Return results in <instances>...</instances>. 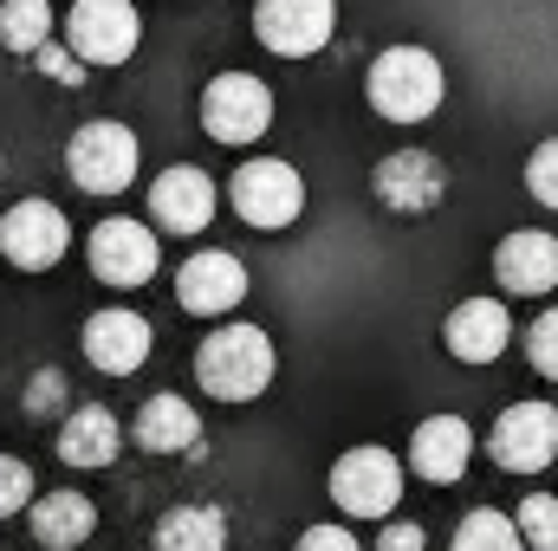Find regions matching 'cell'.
<instances>
[{
  "label": "cell",
  "instance_id": "obj_1",
  "mask_svg": "<svg viewBox=\"0 0 558 551\" xmlns=\"http://www.w3.org/2000/svg\"><path fill=\"white\" fill-rule=\"evenodd\" d=\"M279 357H274V338L260 325H221L208 331V344L195 351V377L215 403H254L267 383H274Z\"/></svg>",
  "mask_w": 558,
  "mask_h": 551
},
{
  "label": "cell",
  "instance_id": "obj_2",
  "mask_svg": "<svg viewBox=\"0 0 558 551\" xmlns=\"http://www.w3.org/2000/svg\"><path fill=\"white\" fill-rule=\"evenodd\" d=\"M441 91H448L441 59L422 52V46H390V52H377V65H371V105H377V118H390V124H422V118L441 105Z\"/></svg>",
  "mask_w": 558,
  "mask_h": 551
},
{
  "label": "cell",
  "instance_id": "obj_3",
  "mask_svg": "<svg viewBox=\"0 0 558 551\" xmlns=\"http://www.w3.org/2000/svg\"><path fill=\"white\" fill-rule=\"evenodd\" d=\"M228 201H234V215H241L247 228L279 234V228H292V221H299V208H305V182H299V169H292V162H279V156H254V162H241V169H234Z\"/></svg>",
  "mask_w": 558,
  "mask_h": 551
},
{
  "label": "cell",
  "instance_id": "obj_4",
  "mask_svg": "<svg viewBox=\"0 0 558 551\" xmlns=\"http://www.w3.org/2000/svg\"><path fill=\"white\" fill-rule=\"evenodd\" d=\"M331 500H338V513H351V519H390L397 500H403V467H397V454H390V448H351V454H338V467H331Z\"/></svg>",
  "mask_w": 558,
  "mask_h": 551
},
{
  "label": "cell",
  "instance_id": "obj_5",
  "mask_svg": "<svg viewBox=\"0 0 558 551\" xmlns=\"http://www.w3.org/2000/svg\"><path fill=\"white\" fill-rule=\"evenodd\" d=\"M202 124L215 143H260L274 131V91L254 78V72H221L208 91H202Z\"/></svg>",
  "mask_w": 558,
  "mask_h": 551
},
{
  "label": "cell",
  "instance_id": "obj_6",
  "mask_svg": "<svg viewBox=\"0 0 558 551\" xmlns=\"http://www.w3.org/2000/svg\"><path fill=\"white\" fill-rule=\"evenodd\" d=\"M65 169H72V182L85 195H124L131 175H137V137L124 124L98 118V124H85L78 137L65 143Z\"/></svg>",
  "mask_w": 558,
  "mask_h": 551
},
{
  "label": "cell",
  "instance_id": "obj_7",
  "mask_svg": "<svg viewBox=\"0 0 558 551\" xmlns=\"http://www.w3.org/2000/svg\"><path fill=\"white\" fill-rule=\"evenodd\" d=\"M65 39L85 65H124L143 39V20L131 0H78L65 20Z\"/></svg>",
  "mask_w": 558,
  "mask_h": 551
},
{
  "label": "cell",
  "instance_id": "obj_8",
  "mask_svg": "<svg viewBox=\"0 0 558 551\" xmlns=\"http://www.w3.org/2000/svg\"><path fill=\"white\" fill-rule=\"evenodd\" d=\"M487 454L507 467V474H539L558 461V409L553 403H513L500 409L494 434H487Z\"/></svg>",
  "mask_w": 558,
  "mask_h": 551
},
{
  "label": "cell",
  "instance_id": "obj_9",
  "mask_svg": "<svg viewBox=\"0 0 558 551\" xmlns=\"http://www.w3.org/2000/svg\"><path fill=\"white\" fill-rule=\"evenodd\" d=\"M65 247H72V228H65V215H59L52 201H13V208L0 215V254H7L20 273L59 267Z\"/></svg>",
  "mask_w": 558,
  "mask_h": 551
},
{
  "label": "cell",
  "instance_id": "obj_10",
  "mask_svg": "<svg viewBox=\"0 0 558 551\" xmlns=\"http://www.w3.org/2000/svg\"><path fill=\"white\" fill-rule=\"evenodd\" d=\"M331 26H338V0H260L254 13V33L260 46L279 59H312L331 46Z\"/></svg>",
  "mask_w": 558,
  "mask_h": 551
},
{
  "label": "cell",
  "instance_id": "obj_11",
  "mask_svg": "<svg viewBox=\"0 0 558 551\" xmlns=\"http://www.w3.org/2000/svg\"><path fill=\"white\" fill-rule=\"evenodd\" d=\"M156 260H162V247H156V234L143 228V221H98L92 228V273L105 279V285H149L156 279Z\"/></svg>",
  "mask_w": 558,
  "mask_h": 551
},
{
  "label": "cell",
  "instance_id": "obj_12",
  "mask_svg": "<svg viewBox=\"0 0 558 551\" xmlns=\"http://www.w3.org/2000/svg\"><path fill=\"white\" fill-rule=\"evenodd\" d=\"M175 298H182V311H195V318H221V311H234V305L247 298V267H241L234 254L208 247V254L182 260Z\"/></svg>",
  "mask_w": 558,
  "mask_h": 551
},
{
  "label": "cell",
  "instance_id": "obj_13",
  "mask_svg": "<svg viewBox=\"0 0 558 551\" xmlns=\"http://www.w3.org/2000/svg\"><path fill=\"white\" fill-rule=\"evenodd\" d=\"M149 215H156V228H169V234H202V228L215 221V182H208L195 162H175V169L156 175Z\"/></svg>",
  "mask_w": 558,
  "mask_h": 551
},
{
  "label": "cell",
  "instance_id": "obj_14",
  "mask_svg": "<svg viewBox=\"0 0 558 551\" xmlns=\"http://www.w3.org/2000/svg\"><path fill=\"white\" fill-rule=\"evenodd\" d=\"M441 195H448V175H441L435 156L397 149V156L377 162V201H384V208H397V215H428Z\"/></svg>",
  "mask_w": 558,
  "mask_h": 551
},
{
  "label": "cell",
  "instance_id": "obj_15",
  "mask_svg": "<svg viewBox=\"0 0 558 551\" xmlns=\"http://www.w3.org/2000/svg\"><path fill=\"white\" fill-rule=\"evenodd\" d=\"M507 338H513V325H507V305L500 298H461L448 311V325H441V344L461 364H494L507 351Z\"/></svg>",
  "mask_w": 558,
  "mask_h": 551
},
{
  "label": "cell",
  "instance_id": "obj_16",
  "mask_svg": "<svg viewBox=\"0 0 558 551\" xmlns=\"http://www.w3.org/2000/svg\"><path fill=\"white\" fill-rule=\"evenodd\" d=\"M149 344H156V331H149V318H137V311H98V318L85 325V357H92L105 377L143 370Z\"/></svg>",
  "mask_w": 558,
  "mask_h": 551
},
{
  "label": "cell",
  "instance_id": "obj_17",
  "mask_svg": "<svg viewBox=\"0 0 558 551\" xmlns=\"http://www.w3.org/2000/svg\"><path fill=\"white\" fill-rule=\"evenodd\" d=\"M494 273H500L507 292H520V298L553 292V285H558V241H553V234H539V228L507 234V241L494 247Z\"/></svg>",
  "mask_w": 558,
  "mask_h": 551
},
{
  "label": "cell",
  "instance_id": "obj_18",
  "mask_svg": "<svg viewBox=\"0 0 558 551\" xmlns=\"http://www.w3.org/2000/svg\"><path fill=\"white\" fill-rule=\"evenodd\" d=\"M468 461H474V428L461 415H428L416 428V441H410V467H416L422 480H435V487L461 480Z\"/></svg>",
  "mask_w": 558,
  "mask_h": 551
},
{
  "label": "cell",
  "instance_id": "obj_19",
  "mask_svg": "<svg viewBox=\"0 0 558 551\" xmlns=\"http://www.w3.org/2000/svg\"><path fill=\"white\" fill-rule=\"evenodd\" d=\"M118 448H124V428H118V415L105 409V403L72 409L65 428H59V461L65 467H111Z\"/></svg>",
  "mask_w": 558,
  "mask_h": 551
},
{
  "label": "cell",
  "instance_id": "obj_20",
  "mask_svg": "<svg viewBox=\"0 0 558 551\" xmlns=\"http://www.w3.org/2000/svg\"><path fill=\"white\" fill-rule=\"evenodd\" d=\"M98 532V506L85 500V493H46V500H33V539L46 551H72V546H85Z\"/></svg>",
  "mask_w": 558,
  "mask_h": 551
},
{
  "label": "cell",
  "instance_id": "obj_21",
  "mask_svg": "<svg viewBox=\"0 0 558 551\" xmlns=\"http://www.w3.org/2000/svg\"><path fill=\"white\" fill-rule=\"evenodd\" d=\"M195 434H202V421L182 396H149L137 409V448H149V454H189Z\"/></svg>",
  "mask_w": 558,
  "mask_h": 551
},
{
  "label": "cell",
  "instance_id": "obj_22",
  "mask_svg": "<svg viewBox=\"0 0 558 551\" xmlns=\"http://www.w3.org/2000/svg\"><path fill=\"white\" fill-rule=\"evenodd\" d=\"M156 551H228L221 506H175L156 519Z\"/></svg>",
  "mask_w": 558,
  "mask_h": 551
},
{
  "label": "cell",
  "instance_id": "obj_23",
  "mask_svg": "<svg viewBox=\"0 0 558 551\" xmlns=\"http://www.w3.org/2000/svg\"><path fill=\"white\" fill-rule=\"evenodd\" d=\"M52 39V7L46 0H7L0 7V46L7 52H39Z\"/></svg>",
  "mask_w": 558,
  "mask_h": 551
},
{
  "label": "cell",
  "instance_id": "obj_24",
  "mask_svg": "<svg viewBox=\"0 0 558 551\" xmlns=\"http://www.w3.org/2000/svg\"><path fill=\"white\" fill-rule=\"evenodd\" d=\"M454 551H526V539H520V526H513L507 513L481 506V513H468V519L454 526Z\"/></svg>",
  "mask_w": 558,
  "mask_h": 551
},
{
  "label": "cell",
  "instance_id": "obj_25",
  "mask_svg": "<svg viewBox=\"0 0 558 551\" xmlns=\"http://www.w3.org/2000/svg\"><path fill=\"white\" fill-rule=\"evenodd\" d=\"M513 526H520L526 551H558V500H553V493H526Z\"/></svg>",
  "mask_w": 558,
  "mask_h": 551
},
{
  "label": "cell",
  "instance_id": "obj_26",
  "mask_svg": "<svg viewBox=\"0 0 558 551\" xmlns=\"http://www.w3.org/2000/svg\"><path fill=\"white\" fill-rule=\"evenodd\" d=\"M33 500V467L20 454H0V519H13Z\"/></svg>",
  "mask_w": 558,
  "mask_h": 551
},
{
  "label": "cell",
  "instance_id": "obj_27",
  "mask_svg": "<svg viewBox=\"0 0 558 551\" xmlns=\"http://www.w3.org/2000/svg\"><path fill=\"white\" fill-rule=\"evenodd\" d=\"M526 357H533V370H539V377H553V383H558V305L533 325V331H526Z\"/></svg>",
  "mask_w": 558,
  "mask_h": 551
},
{
  "label": "cell",
  "instance_id": "obj_28",
  "mask_svg": "<svg viewBox=\"0 0 558 551\" xmlns=\"http://www.w3.org/2000/svg\"><path fill=\"white\" fill-rule=\"evenodd\" d=\"M526 188H533L546 208H558V137L533 149V162H526Z\"/></svg>",
  "mask_w": 558,
  "mask_h": 551
},
{
  "label": "cell",
  "instance_id": "obj_29",
  "mask_svg": "<svg viewBox=\"0 0 558 551\" xmlns=\"http://www.w3.org/2000/svg\"><path fill=\"white\" fill-rule=\"evenodd\" d=\"M39 72H46L52 85H85V59H78V52H65V46H52V39L39 46Z\"/></svg>",
  "mask_w": 558,
  "mask_h": 551
},
{
  "label": "cell",
  "instance_id": "obj_30",
  "mask_svg": "<svg viewBox=\"0 0 558 551\" xmlns=\"http://www.w3.org/2000/svg\"><path fill=\"white\" fill-rule=\"evenodd\" d=\"M59 403H65V377H59V370H39L33 390H26V409L46 415V409H59Z\"/></svg>",
  "mask_w": 558,
  "mask_h": 551
},
{
  "label": "cell",
  "instance_id": "obj_31",
  "mask_svg": "<svg viewBox=\"0 0 558 551\" xmlns=\"http://www.w3.org/2000/svg\"><path fill=\"white\" fill-rule=\"evenodd\" d=\"M299 551H357V539L344 526H305L299 532Z\"/></svg>",
  "mask_w": 558,
  "mask_h": 551
},
{
  "label": "cell",
  "instance_id": "obj_32",
  "mask_svg": "<svg viewBox=\"0 0 558 551\" xmlns=\"http://www.w3.org/2000/svg\"><path fill=\"white\" fill-rule=\"evenodd\" d=\"M377 551H422V526L416 519H390L384 539H377Z\"/></svg>",
  "mask_w": 558,
  "mask_h": 551
},
{
  "label": "cell",
  "instance_id": "obj_33",
  "mask_svg": "<svg viewBox=\"0 0 558 551\" xmlns=\"http://www.w3.org/2000/svg\"><path fill=\"white\" fill-rule=\"evenodd\" d=\"M0 175H7V162H0Z\"/></svg>",
  "mask_w": 558,
  "mask_h": 551
}]
</instances>
